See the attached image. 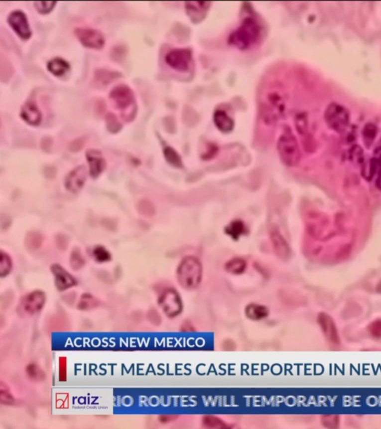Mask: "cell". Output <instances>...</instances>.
Instances as JSON below:
<instances>
[{"label": "cell", "mask_w": 381, "mask_h": 429, "mask_svg": "<svg viewBox=\"0 0 381 429\" xmlns=\"http://www.w3.org/2000/svg\"><path fill=\"white\" fill-rule=\"evenodd\" d=\"M286 109V94L279 87H273L266 93L260 108V117L268 126L275 124Z\"/></svg>", "instance_id": "1"}, {"label": "cell", "mask_w": 381, "mask_h": 429, "mask_svg": "<svg viewBox=\"0 0 381 429\" xmlns=\"http://www.w3.org/2000/svg\"><path fill=\"white\" fill-rule=\"evenodd\" d=\"M260 36V27L257 21L252 17H247L242 25L230 34L229 43L240 50L251 49Z\"/></svg>", "instance_id": "2"}, {"label": "cell", "mask_w": 381, "mask_h": 429, "mask_svg": "<svg viewBox=\"0 0 381 429\" xmlns=\"http://www.w3.org/2000/svg\"><path fill=\"white\" fill-rule=\"evenodd\" d=\"M203 276V267L198 259L187 257L183 259L177 269L179 284L188 290H192L200 285Z\"/></svg>", "instance_id": "3"}, {"label": "cell", "mask_w": 381, "mask_h": 429, "mask_svg": "<svg viewBox=\"0 0 381 429\" xmlns=\"http://www.w3.org/2000/svg\"><path fill=\"white\" fill-rule=\"evenodd\" d=\"M277 150L281 161L287 166H296L300 160L299 144L290 129H286L277 143Z\"/></svg>", "instance_id": "4"}, {"label": "cell", "mask_w": 381, "mask_h": 429, "mask_svg": "<svg viewBox=\"0 0 381 429\" xmlns=\"http://www.w3.org/2000/svg\"><path fill=\"white\" fill-rule=\"evenodd\" d=\"M327 125L338 133L345 132L349 126V114L346 108L337 103H331L325 112Z\"/></svg>", "instance_id": "5"}, {"label": "cell", "mask_w": 381, "mask_h": 429, "mask_svg": "<svg viewBox=\"0 0 381 429\" xmlns=\"http://www.w3.org/2000/svg\"><path fill=\"white\" fill-rule=\"evenodd\" d=\"M159 306L167 317L174 318L183 311V301L180 294L174 289H167L159 296Z\"/></svg>", "instance_id": "6"}, {"label": "cell", "mask_w": 381, "mask_h": 429, "mask_svg": "<svg viewBox=\"0 0 381 429\" xmlns=\"http://www.w3.org/2000/svg\"><path fill=\"white\" fill-rule=\"evenodd\" d=\"M110 99L121 111H127L130 107L135 108V95L132 90L125 84L114 87L110 93Z\"/></svg>", "instance_id": "7"}, {"label": "cell", "mask_w": 381, "mask_h": 429, "mask_svg": "<svg viewBox=\"0 0 381 429\" xmlns=\"http://www.w3.org/2000/svg\"><path fill=\"white\" fill-rule=\"evenodd\" d=\"M165 61L174 70L188 71L192 61V53L188 49H173L165 55Z\"/></svg>", "instance_id": "8"}, {"label": "cell", "mask_w": 381, "mask_h": 429, "mask_svg": "<svg viewBox=\"0 0 381 429\" xmlns=\"http://www.w3.org/2000/svg\"><path fill=\"white\" fill-rule=\"evenodd\" d=\"M75 34L81 44L87 48L101 49L105 43V37L101 31L93 28H75Z\"/></svg>", "instance_id": "9"}, {"label": "cell", "mask_w": 381, "mask_h": 429, "mask_svg": "<svg viewBox=\"0 0 381 429\" xmlns=\"http://www.w3.org/2000/svg\"><path fill=\"white\" fill-rule=\"evenodd\" d=\"M7 22L10 28L22 40H28L31 37V28L26 15L22 10L12 11L7 17Z\"/></svg>", "instance_id": "10"}, {"label": "cell", "mask_w": 381, "mask_h": 429, "mask_svg": "<svg viewBox=\"0 0 381 429\" xmlns=\"http://www.w3.org/2000/svg\"><path fill=\"white\" fill-rule=\"evenodd\" d=\"M46 302V296L40 290H35L25 295L20 302V306L25 312L36 314L41 311Z\"/></svg>", "instance_id": "11"}, {"label": "cell", "mask_w": 381, "mask_h": 429, "mask_svg": "<svg viewBox=\"0 0 381 429\" xmlns=\"http://www.w3.org/2000/svg\"><path fill=\"white\" fill-rule=\"evenodd\" d=\"M328 221L322 215L310 214L306 221V228L308 233L317 239H323L328 237L326 232Z\"/></svg>", "instance_id": "12"}, {"label": "cell", "mask_w": 381, "mask_h": 429, "mask_svg": "<svg viewBox=\"0 0 381 429\" xmlns=\"http://www.w3.org/2000/svg\"><path fill=\"white\" fill-rule=\"evenodd\" d=\"M317 322L327 339L332 344L338 345L340 343V336L337 326L331 316L325 313H319L318 314Z\"/></svg>", "instance_id": "13"}, {"label": "cell", "mask_w": 381, "mask_h": 429, "mask_svg": "<svg viewBox=\"0 0 381 429\" xmlns=\"http://www.w3.org/2000/svg\"><path fill=\"white\" fill-rule=\"evenodd\" d=\"M269 234L274 251L278 258L283 260L288 259L290 254V248L285 239L281 236L278 229L275 227H271Z\"/></svg>", "instance_id": "14"}, {"label": "cell", "mask_w": 381, "mask_h": 429, "mask_svg": "<svg viewBox=\"0 0 381 429\" xmlns=\"http://www.w3.org/2000/svg\"><path fill=\"white\" fill-rule=\"evenodd\" d=\"M87 178V171L85 167H76L73 171H71L65 180V186L68 190L72 192H77L84 186Z\"/></svg>", "instance_id": "15"}, {"label": "cell", "mask_w": 381, "mask_h": 429, "mask_svg": "<svg viewBox=\"0 0 381 429\" xmlns=\"http://www.w3.org/2000/svg\"><path fill=\"white\" fill-rule=\"evenodd\" d=\"M20 117L25 123L33 126L40 124L42 120V114L35 102L28 101L21 108Z\"/></svg>", "instance_id": "16"}, {"label": "cell", "mask_w": 381, "mask_h": 429, "mask_svg": "<svg viewBox=\"0 0 381 429\" xmlns=\"http://www.w3.org/2000/svg\"><path fill=\"white\" fill-rule=\"evenodd\" d=\"M86 155L90 165V174L92 177L96 178L101 173L103 172L106 167V162L99 150L90 149L87 150Z\"/></svg>", "instance_id": "17"}, {"label": "cell", "mask_w": 381, "mask_h": 429, "mask_svg": "<svg viewBox=\"0 0 381 429\" xmlns=\"http://www.w3.org/2000/svg\"><path fill=\"white\" fill-rule=\"evenodd\" d=\"M52 272L55 277V285L60 290H66L76 284L75 280L59 265L52 266Z\"/></svg>", "instance_id": "18"}, {"label": "cell", "mask_w": 381, "mask_h": 429, "mask_svg": "<svg viewBox=\"0 0 381 429\" xmlns=\"http://www.w3.org/2000/svg\"><path fill=\"white\" fill-rule=\"evenodd\" d=\"M210 1H186V10L191 19L199 20L200 18L204 17L205 13L210 7Z\"/></svg>", "instance_id": "19"}, {"label": "cell", "mask_w": 381, "mask_h": 429, "mask_svg": "<svg viewBox=\"0 0 381 429\" xmlns=\"http://www.w3.org/2000/svg\"><path fill=\"white\" fill-rule=\"evenodd\" d=\"M214 123L218 130L224 133H229L234 129L235 123L233 119L222 110L215 111L213 117Z\"/></svg>", "instance_id": "20"}, {"label": "cell", "mask_w": 381, "mask_h": 429, "mask_svg": "<svg viewBox=\"0 0 381 429\" xmlns=\"http://www.w3.org/2000/svg\"><path fill=\"white\" fill-rule=\"evenodd\" d=\"M245 313L250 320L258 321L266 318L269 315V311L267 307L265 305L252 302L247 305Z\"/></svg>", "instance_id": "21"}, {"label": "cell", "mask_w": 381, "mask_h": 429, "mask_svg": "<svg viewBox=\"0 0 381 429\" xmlns=\"http://www.w3.org/2000/svg\"><path fill=\"white\" fill-rule=\"evenodd\" d=\"M69 69L70 66L62 58H54L47 64V70L55 76H63L69 71Z\"/></svg>", "instance_id": "22"}, {"label": "cell", "mask_w": 381, "mask_h": 429, "mask_svg": "<svg viewBox=\"0 0 381 429\" xmlns=\"http://www.w3.org/2000/svg\"><path fill=\"white\" fill-rule=\"evenodd\" d=\"M247 263L243 259L234 258L227 262L225 269L232 275H240L246 270Z\"/></svg>", "instance_id": "23"}, {"label": "cell", "mask_w": 381, "mask_h": 429, "mask_svg": "<svg viewBox=\"0 0 381 429\" xmlns=\"http://www.w3.org/2000/svg\"><path fill=\"white\" fill-rule=\"evenodd\" d=\"M121 74L107 70H99L95 72V78L100 84H108L118 78Z\"/></svg>", "instance_id": "24"}, {"label": "cell", "mask_w": 381, "mask_h": 429, "mask_svg": "<svg viewBox=\"0 0 381 429\" xmlns=\"http://www.w3.org/2000/svg\"><path fill=\"white\" fill-rule=\"evenodd\" d=\"M202 423L205 427L209 429H227L230 427L224 421L213 415L203 417Z\"/></svg>", "instance_id": "25"}, {"label": "cell", "mask_w": 381, "mask_h": 429, "mask_svg": "<svg viewBox=\"0 0 381 429\" xmlns=\"http://www.w3.org/2000/svg\"><path fill=\"white\" fill-rule=\"evenodd\" d=\"M226 232L233 239H238L242 235L245 233L246 228H245V224L242 221H235L226 228Z\"/></svg>", "instance_id": "26"}, {"label": "cell", "mask_w": 381, "mask_h": 429, "mask_svg": "<svg viewBox=\"0 0 381 429\" xmlns=\"http://www.w3.org/2000/svg\"><path fill=\"white\" fill-rule=\"evenodd\" d=\"M376 135H377V128L375 125L369 123L364 127L363 136H364V143L367 147H370L373 144Z\"/></svg>", "instance_id": "27"}, {"label": "cell", "mask_w": 381, "mask_h": 429, "mask_svg": "<svg viewBox=\"0 0 381 429\" xmlns=\"http://www.w3.org/2000/svg\"><path fill=\"white\" fill-rule=\"evenodd\" d=\"M295 126L299 135L304 136L308 133V117L305 113H299L295 118Z\"/></svg>", "instance_id": "28"}, {"label": "cell", "mask_w": 381, "mask_h": 429, "mask_svg": "<svg viewBox=\"0 0 381 429\" xmlns=\"http://www.w3.org/2000/svg\"><path fill=\"white\" fill-rule=\"evenodd\" d=\"M99 302L96 298L89 293L82 295L78 303V308L81 310H89L96 308Z\"/></svg>", "instance_id": "29"}, {"label": "cell", "mask_w": 381, "mask_h": 429, "mask_svg": "<svg viewBox=\"0 0 381 429\" xmlns=\"http://www.w3.org/2000/svg\"><path fill=\"white\" fill-rule=\"evenodd\" d=\"M105 121H106L107 129L111 133H117L123 128L122 123H120L117 116L115 114H112V113H109V114H107L106 117H105Z\"/></svg>", "instance_id": "30"}, {"label": "cell", "mask_w": 381, "mask_h": 429, "mask_svg": "<svg viewBox=\"0 0 381 429\" xmlns=\"http://www.w3.org/2000/svg\"><path fill=\"white\" fill-rule=\"evenodd\" d=\"M164 155H165V159L169 162L171 165H174L175 167L182 166V160L180 155L177 153L175 150L172 147H167L164 149Z\"/></svg>", "instance_id": "31"}, {"label": "cell", "mask_w": 381, "mask_h": 429, "mask_svg": "<svg viewBox=\"0 0 381 429\" xmlns=\"http://www.w3.org/2000/svg\"><path fill=\"white\" fill-rule=\"evenodd\" d=\"M12 263L10 257L6 254L1 252V260H0V275L4 277L8 275L11 270Z\"/></svg>", "instance_id": "32"}, {"label": "cell", "mask_w": 381, "mask_h": 429, "mask_svg": "<svg viewBox=\"0 0 381 429\" xmlns=\"http://www.w3.org/2000/svg\"><path fill=\"white\" fill-rule=\"evenodd\" d=\"M27 374L31 379L36 381L43 380L44 379V373L43 370L34 364H31L27 367Z\"/></svg>", "instance_id": "33"}, {"label": "cell", "mask_w": 381, "mask_h": 429, "mask_svg": "<svg viewBox=\"0 0 381 429\" xmlns=\"http://www.w3.org/2000/svg\"><path fill=\"white\" fill-rule=\"evenodd\" d=\"M56 1H34V7L40 14H47L55 7Z\"/></svg>", "instance_id": "34"}, {"label": "cell", "mask_w": 381, "mask_h": 429, "mask_svg": "<svg viewBox=\"0 0 381 429\" xmlns=\"http://www.w3.org/2000/svg\"><path fill=\"white\" fill-rule=\"evenodd\" d=\"M26 245L30 249H37L41 245L42 237L39 233H30L27 236Z\"/></svg>", "instance_id": "35"}, {"label": "cell", "mask_w": 381, "mask_h": 429, "mask_svg": "<svg viewBox=\"0 0 381 429\" xmlns=\"http://www.w3.org/2000/svg\"><path fill=\"white\" fill-rule=\"evenodd\" d=\"M70 262L71 266L75 270H78V269H80L84 266V260L79 250H75L72 252V256H71Z\"/></svg>", "instance_id": "36"}, {"label": "cell", "mask_w": 381, "mask_h": 429, "mask_svg": "<svg viewBox=\"0 0 381 429\" xmlns=\"http://www.w3.org/2000/svg\"><path fill=\"white\" fill-rule=\"evenodd\" d=\"M369 332L376 339L381 338V319H377L370 323L368 326Z\"/></svg>", "instance_id": "37"}, {"label": "cell", "mask_w": 381, "mask_h": 429, "mask_svg": "<svg viewBox=\"0 0 381 429\" xmlns=\"http://www.w3.org/2000/svg\"><path fill=\"white\" fill-rule=\"evenodd\" d=\"M93 254H94L95 260L99 263H105V262H108L111 260V255H110L109 253L102 247L96 248Z\"/></svg>", "instance_id": "38"}, {"label": "cell", "mask_w": 381, "mask_h": 429, "mask_svg": "<svg viewBox=\"0 0 381 429\" xmlns=\"http://www.w3.org/2000/svg\"><path fill=\"white\" fill-rule=\"evenodd\" d=\"M138 210L141 214L145 215V216H150L154 213L153 206L147 201H141L138 203Z\"/></svg>", "instance_id": "39"}, {"label": "cell", "mask_w": 381, "mask_h": 429, "mask_svg": "<svg viewBox=\"0 0 381 429\" xmlns=\"http://www.w3.org/2000/svg\"><path fill=\"white\" fill-rule=\"evenodd\" d=\"M322 422L326 428H337L339 424V418L334 415H325L322 417Z\"/></svg>", "instance_id": "40"}, {"label": "cell", "mask_w": 381, "mask_h": 429, "mask_svg": "<svg viewBox=\"0 0 381 429\" xmlns=\"http://www.w3.org/2000/svg\"><path fill=\"white\" fill-rule=\"evenodd\" d=\"M364 153H363L362 149L358 146H355L351 150V159L352 162H355L356 163H362L363 159H364Z\"/></svg>", "instance_id": "41"}, {"label": "cell", "mask_w": 381, "mask_h": 429, "mask_svg": "<svg viewBox=\"0 0 381 429\" xmlns=\"http://www.w3.org/2000/svg\"><path fill=\"white\" fill-rule=\"evenodd\" d=\"M14 402L13 396L9 393L7 389L3 390L1 388V403L2 404L12 405Z\"/></svg>", "instance_id": "42"}, {"label": "cell", "mask_w": 381, "mask_h": 429, "mask_svg": "<svg viewBox=\"0 0 381 429\" xmlns=\"http://www.w3.org/2000/svg\"><path fill=\"white\" fill-rule=\"evenodd\" d=\"M221 348L225 351H234L236 350V344L233 340H225L221 344Z\"/></svg>", "instance_id": "43"}, {"label": "cell", "mask_w": 381, "mask_h": 429, "mask_svg": "<svg viewBox=\"0 0 381 429\" xmlns=\"http://www.w3.org/2000/svg\"><path fill=\"white\" fill-rule=\"evenodd\" d=\"M84 145V139L81 138V139L75 140V141H73V142L71 143L70 150H72V151H78V150H81Z\"/></svg>", "instance_id": "44"}, {"label": "cell", "mask_w": 381, "mask_h": 429, "mask_svg": "<svg viewBox=\"0 0 381 429\" xmlns=\"http://www.w3.org/2000/svg\"><path fill=\"white\" fill-rule=\"evenodd\" d=\"M149 317H150L151 323H154L155 325H159L161 323V320H161L160 315H159V313L156 310L152 311L150 312V314H149Z\"/></svg>", "instance_id": "45"}, {"label": "cell", "mask_w": 381, "mask_h": 429, "mask_svg": "<svg viewBox=\"0 0 381 429\" xmlns=\"http://www.w3.org/2000/svg\"><path fill=\"white\" fill-rule=\"evenodd\" d=\"M376 163L377 164L378 167L381 168V146L379 148L376 149L375 151V157L373 158Z\"/></svg>", "instance_id": "46"}, {"label": "cell", "mask_w": 381, "mask_h": 429, "mask_svg": "<svg viewBox=\"0 0 381 429\" xmlns=\"http://www.w3.org/2000/svg\"><path fill=\"white\" fill-rule=\"evenodd\" d=\"M159 419H160V421H162V422L166 423L169 422V421H174V420L176 419V418L174 416H166V415H165V416H161Z\"/></svg>", "instance_id": "47"}, {"label": "cell", "mask_w": 381, "mask_h": 429, "mask_svg": "<svg viewBox=\"0 0 381 429\" xmlns=\"http://www.w3.org/2000/svg\"><path fill=\"white\" fill-rule=\"evenodd\" d=\"M182 330L183 331H193L194 330V326H191L190 323H185L183 326H181Z\"/></svg>", "instance_id": "48"}, {"label": "cell", "mask_w": 381, "mask_h": 429, "mask_svg": "<svg viewBox=\"0 0 381 429\" xmlns=\"http://www.w3.org/2000/svg\"><path fill=\"white\" fill-rule=\"evenodd\" d=\"M376 186H377L378 189H380L381 191V171L379 173L377 180H376Z\"/></svg>", "instance_id": "49"}]
</instances>
